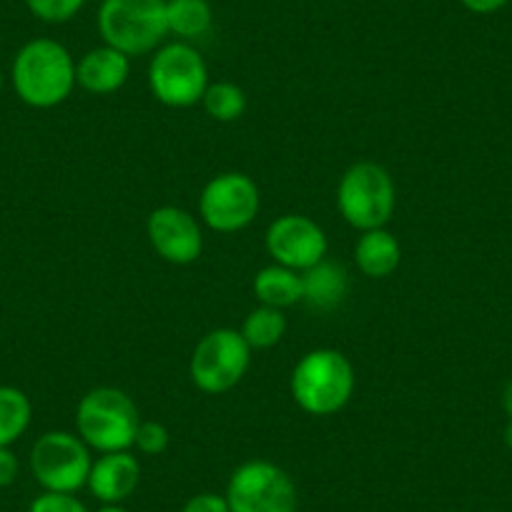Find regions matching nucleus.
<instances>
[{
  "mask_svg": "<svg viewBox=\"0 0 512 512\" xmlns=\"http://www.w3.org/2000/svg\"><path fill=\"white\" fill-rule=\"evenodd\" d=\"M206 116L219 123H234L246 113V93L244 88L236 86L234 81H216L209 83L204 98H201Z\"/></svg>",
  "mask_w": 512,
  "mask_h": 512,
  "instance_id": "nucleus-21",
  "label": "nucleus"
},
{
  "mask_svg": "<svg viewBox=\"0 0 512 512\" xmlns=\"http://www.w3.org/2000/svg\"><path fill=\"white\" fill-rule=\"evenodd\" d=\"M91 447L76 435L66 430L43 432L31 447L33 477L46 492H73L83 490L91 475L93 455Z\"/></svg>",
  "mask_w": 512,
  "mask_h": 512,
  "instance_id": "nucleus-9",
  "label": "nucleus"
},
{
  "mask_svg": "<svg viewBox=\"0 0 512 512\" xmlns=\"http://www.w3.org/2000/svg\"><path fill=\"white\" fill-rule=\"evenodd\" d=\"M28 512H91L73 492H46L43 490L31 502Z\"/></svg>",
  "mask_w": 512,
  "mask_h": 512,
  "instance_id": "nucleus-24",
  "label": "nucleus"
},
{
  "mask_svg": "<svg viewBox=\"0 0 512 512\" xmlns=\"http://www.w3.org/2000/svg\"><path fill=\"white\" fill-rule=\"evenodd\" d=\"M96 23L101 41L128 58L149 56L169 38L166 0H101Z\"/></svg>",
  "mask_w": 512,
  "mask_h": 512,
  "instance_id": "nucleus-4",
  "label": "nucleus"
},
{
  "mask_svg": "<svg viewBox=\"0 0 512 512\" xmlns=\"http://www.w3.org/2000/svg\"><path fill=\"white\" fill-rule=\"evenodd\" d=\"M149 244L164 262L189 267L204 251V231L199 219L181 206H159L146 219Z\"/></svg>",
  "mask_w": 512,
  "mask_h": 512,
  "instance_id": "nucleus-12",
  "label": "nucleus"
},
{
  "mask_svg": "<svg viewBox=\"0 0 512 512\" xmlns=\"http://www.w3.org/2000/svg\"><path fill=\"white\" fill-rule=\"evenodd\" d=\"M354 262L357 269L369 279H387L397 272L402 262V246L392 231L372 229L362 231L354 244Z\"/></svg>",
  "mask_w": 512,
  "mask_h": 512,
  "instance_id": "nucleus-16",
  "label": "nucleus"
},
{
  "mask_svg": "<svg viewBox=\"0 0 512 512\" xmlns=\"http://www.w3.org/2000/svg\"><path fill=\"white\" fill-rule=\"evenodd\" d=\"M239 332L251 349H272L287 334V317H284L282 309L259 304V307L246 314Z\"/></svg>",
  "mask_w": 512,
  "mask_h": 512,
  "instance_id": "nucleus-20",
  "label": "nucleus"
},
{
  "mask_svg": "<svg viewBox=\"0 0 512 512\" xmlns=\"http://www.w3.org/2000/svg\"><path fill=\"white\" fill-rule=\"evenodd\" d=\"M33 422L31 397L13 384H0V447H13Z\"/></svg>",
  "mask_w": 512,
  "mask_h": 512,
  "instance_id": "nucleus-19",
  "label": "nucleus"
},
{
  "mask_svg": "<svg viewBox=\"0 0 512 512\" xmlns=\"http://www.w3.org/2000/svg\"><path fill=\"white\" fill-rule=\"evenodd\" d=\"M502 440H505V447L512 452V420H507L505 432H502Z\"/></svg>",
  "mask_w": 512,
  "mask_h": 512,
  "instance_id": "nucleus-30",
  "label": "nucleus"
},
{
  "mask_svg": "<svg viewBox=\"0 0 512 512\" xmlns=\"http://www.w3.org/2000/svg\"><path fill=\"white\" fill-rule=\"evenodd\" d=\"M151 96L169 108H191L201 103L209 88V66L191 43L171 41L156 48L146 71Z\"/></svg>",
  "mask_w": 512,
  "mask_h": 512,
  "instance_id": "nucleus-6",
  "label": "nucleus"
},
{
  "mask_svg": "<svg viewBox=\"0 0 512 512\" xmlns=\"http://www.w3.org/2000/svg\"><path fill=\"white\" fill-rule=\"evenodd\" d=\"M141 482V462L131 450L98 455L91 465L86 487L101 505L126 502Z\"/></svg>",
  "mask_w": 512,
  "mask_h": 512,
  "instance_id": "nucleus-13",
  "label": "nucleus"
},
{
  "mask_svg": "<svg viewBox=\"0 0 512 512\" xmlns=\"http://www.w3.org/2000/svg\"><path fill=\"white\" fill-rule=\"evenodd\" d=\"M96 512H131L123 502H108V505H101Z\"/></svg>",
  "mask_w": 512,
  "mask_h": 512,
  "instance_id": "nucleus-29",
  "label": "nucleus"
},
{
  "mask_svg": "<svg viewBox=\"0 0 512 512\" xmlns=\"http://www.w3.org/2000/svg\"><path fill=\"white\" fill-rule=\"evenodd\" d=\"M264 246L274 264H282V267L302 274L327 259L329 239L322 226L309 216L284 214L269 224L267 234H264Z\"/></svg>",
  "mask_w": 512,
  "mask_h": 512,
  "instance_id": "nucleus-11",
  "label": "nucleus"
},
{
  "mask_svg": "<svg viewBox=\"0 0 512 512\" xmlns=\"http://www.w3.org/2000/svg\"><path fill=\"white\" fill-rule=\"evenodd\" d=\"M16 96L31 108H56L76 91V58L56 38H33L18 48L11 66Z\"/></svg>",
  "mask_w": 512,
  "mask_h": 512,
  "instance_id": "nucleus-1",
  "label": "nucleus"
},
{
  "mask_svg": "<svg viewBox=\"0 0 512 512\" xmlns=\"http://www.w3.org/2000/svg\"><path fill=\"white\" fill-rule=\"evenodd\" d=\"M139 425V407L118 387H96L76 407V435L98 455L131 450Z\"/></svg>",
  "mask_w": 512,
  "mask_h": 512,
  "instance_id": "nucleus-3",
  "label": "nucleus"
},
{
  "mask_svg": "<svg viewBox=\"0 0 512 512\" xmlns=\"http://www.w3.org/2000/svg\"><path fill=\"white\" fill-rule=\"evenodd\" d=\"M349 294V272L344 264L322 259L302 272V304L314 312H334Z\"/></svg>",
  "mask_w": 512,
  "mask_h": 512,
  "instance_id": "nucleus-15",
  "label": "nucleus"
},
{
  "mask_svg": "<svg viewBox=\"0 0 512 512\" xmlns=\"http://www.w3.org/2000/svg\"><path fill=\"white\" fill-rule=\"evenodd\" d=\"M231 512H299L294 477L272 460H246L226 482Z\"/></svg>",
  "mask_w": 512,
  "mask_h": 512,
  "instance_id": "nucleus-7",
  "label": "nucleus"
},
{
  "mask_svg": "<svg viewBox=\"0 0 512 512\" xmlns=\"http://www.w3.org/2000/svg\"><path fill=\"white\" fill-rule=\"evenodd\" d=\"M86 0H26V8L43 23H68L83 11Z\"/></svg>",
  "mask_w": 512,
  "mask_h": 512,
  "instance_id": "nucleus-22",
  "label": "nucleus"
},
{
  "mask_svg": "<svg viewBox=\"0 0 512 512\" xmlns=\"http://www.w3.org/2000/svg\"><path fill=\"white\" fill-rule=\"evenodd\" d=\"M502 410H505L507 420H512V379L505 384V390H502Z\"/></svg>",
  "mask_w": 512,
  "mask_h": 512,
  "instance_id": "nucleus-28",
  "label": "nucleus"
},
{
  "mask_svg": "<svg viewBox=\"0 0 512 512\" xmlns=\"http://www.w3.org/2000/svg\"><path fill=\"white\" fill-rule=\"evenodd\" d=\"M3 86H6V76H3V71H0V93H3Z\"/></svg>",
  "mask_w": 512,
  "mask_h": 512,
  "instance_id": "nucleus-31",
  "label": "nucleus"
},
{
  "mask_svg": "<svg viewBox=\"0 0 512 512\" xmlns=\"http://www.w3.org/2000/svg\"><path fill=\"white\" fill-rule=\"evenodd\" d=\"M337 209L352 229H384L397 209L395 179L377 161H357L337 184Z\"/></svg>",
  "mask_w": 512,
  "mask_h": 512,
  "instance_id": "nucleus-5",
  "label": "nucleus"
},
{
  "mask_svg": "<svg viewBox=\"0 0 512 512\" xmlns=\"http://www.w3.org/2000/svg\"><path fill=\"white\" fill-rule=\"evenodd\" d=\"M460 3L465 11L475 13V16H492V13L510 6V0H460Z\"/></svg>",
  "mask_w": 512,
  "mask_h": 512,
  "instance_id": "nucleus-27",
  "label": "nucleus"
},
{
  "mask_svg": "<svg viewBox=\"0 0 512 512\" xmlns=\"http://www.w3.org/2000/svg\"><path fill=\"white\" fill-rule=\"evenodd\" d=\"M357 374L339 349H312L292 369L289 392L294 405L312 417H332L352 402Z\"/></svg>",
  "mask_w": 512,
  "mask_h": 512,
  "instance_id": "nucleus-2",
  "label": "nucleus"
},
{
  "mask_svg": "<svg viewBox=\"0 0 512 512\" xmlns=\"http://www.w3.org/2000/svg\"><path fill=\"white\" fill-rule=\"evenodd\" d=\"M181 512H231L226 495L219 492H199V495H191L184 502Z\"/></svg>",
  "mask_w": 512,
  "mask_h": 512,
  "instance_id": "nucleus-25",
  "label": "nucleus"
},
{
  "mask_svg": "<svg viewBox=\"0 0 512 512\" xmlns=\"http://www.w3.org/2000/svg\"><path fill=\"white\" fill-rule=\"evenodd\" d=\"M171 445V435L161 422L156 420H141L139 430H136L134 447L141 452V455H164Z\"/></svg>",
  "mask_w": 512,
  "mask_h": 512,
  "instance_id": "nucleus-23",
  "label": "nucleus"
},
{
  "mask_svg": "<svg viewBox=\"0 0 512 512\" xmlns=\"http://www.w3.org/2000/svg\"><path fill=\"white\" fill-rule=\"evenodd\" d=\"M254 297L264 307L289 309L294 304H302V274L294 269L282 267V264H269L259 269L254 277Z\"/></svg>",
  "mask_w": 512,
  "mask_h": 512,
  "instance_id": "nucleus-17",
  "label": "nucleus"
},
{
  "mask_svg": "<svg viewBox=\"0 0 512 512\" xmlns=\"http://www.w3.org/2000/svg\"><path fill=\"white\" fill-rule=\"evenodd\" d=\"M21 475V460L11 447H0V487H11Z\"/></svg>",
  "mask_w": 512,
  "mask_h": 512,
  "instance_id": "nucleus-26",
  "label": "nucleus"
},
{
  "mask_svg": "<svg viewBox=\"0 0 512 512\" xmlns=\"http://www.w3.org/2000/svg\"><path fill=\"white\" fill-rule=\"evenodd\" d=\"M166 21H169V36L191 43L211 31L214 8L209 0H166Z\"/></svg>",
  "mask_w": 512,
  "mask_h": 512,
  "instance_id": "nucleus-18",
  "label": "nucleus"
},
{
  "mask_svg": "<svg viewBox=\"0 0 512 512\" xmlns=\"http://www.w3.org/2000/svg\"><path fill=\"white\" fill-rule=\"evenodd\" d=\"M131 76V58L111 46H98L76 61V86L91 96H111L121 91Z\"/></svg>",
  "mask_w": 512,
  "mask_h": 512,
  "instance_id": "nucleus-14",
  "label": "nucleus"
},
{
  "mask_svg": "<svg viewBox=\"0 0 512 512\" xmlns=\"http://www.w3.org/2000/svg\"><path fill=\"white\" fill-rule=\"evenodd\" d=\"M262 209V191L249 174L224 171L209 179L199 196V216L216 234H239L254 224Z\"/></svg>",
  "mask_w": 512,
  "mask_h": 512,
  "instance_id": "nucleus-10",
  "label": "nucleus"
},
{
  "mask_svg": "<svg viewBox=\"0 0 512 512\" xmlns=\"http://www.w3.org/2000/svg\"><path fill=\"white\" fill-rule=\"evenodd\" d=\"M251 352L239 329L219 327L199 339L189 359V377L204 395H226L249 372Z\"/></svg>",
  "mask_w": 512,
  "mask_h": 512,
  "instance_id": "nucleus-8",
  "label": "nucleus"
}]
</instances>
